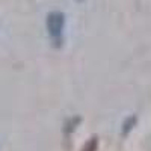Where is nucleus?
Listing matches in <instances>:
<instances>
[{
	"mask_svg": "<svg viewBox=\"0 0 151 151\" xmlns=\"http://www.w3.org/2000/svg\"><path fill=\"white\" fill-rule=\"evenodd\" d=\"M64 24L65 17L60 12H50L47 15V30L48 36L56 47L62 44V35H64Z\"/></svg>",
	"mask_w": 151,
	"mask_h": 151,
	"instance_id": "obj_1",
	"label": "nucleus"
},
{
	"mask_svg": "<svg viewBox=\"0 0 151 151\" xmlns=\"http://www.w3.org/2000/svg\"><path fill=\"white\" fill-rule=\"evenodd\" d=\"M136 116H130V118H127V119H125L124 121V124H122V133L124 134H127L133 127H134V125H136Z\"/></svg>",
	"mask_w": 151,
	"mask_h": 151,
	"instance_id": "obj_2",
	"label": "nucleus"
},
{
	"mask_svg": "<svg viewBox=\"0 0 151 151\" xmlns=\"http://www.w3.org/2000/svg\"><path fill=\"white\" fill-rule=\"evenodd\" d=\"M97 148H98V139H97L95 136H92L91 139L85 144V147L82 148V151H97Z\"/></svg>",
	"mask_w": 151,
	"mask_h": 151,
	"instance_id": "obj_3",
	"label": "nucleus"
}]
</instances>
